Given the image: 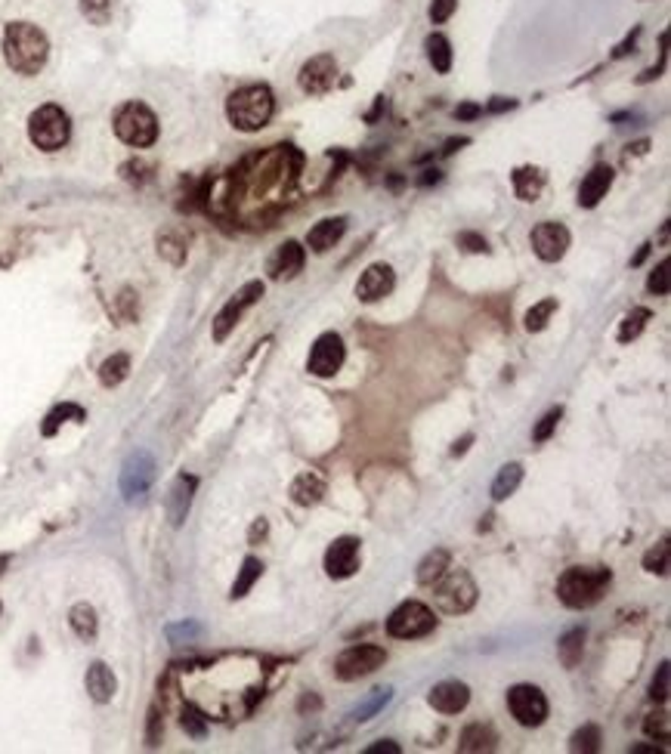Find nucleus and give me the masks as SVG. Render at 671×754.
I'll list each match as a JSON object with an SVG mask.
<instances>
[{
    "mask_svg": "<svg viewBox=\"0 0 671 754\" xmlns=\"http://www.w3.org/2000/svg\"><path fill=\"white\" fill-rule=\"evenodd\" d=\"M346 232V217H326L306 232V247L313 254H328Z\"/></svg>",
    "mask_w": 671,
    "mask_h": 754,
    "instance_id": "412c9836",
    "label": "nucleus"
},
{
    "mask_svg": "<svg viewBox=\"0 0 671 754\" xmlns=\"http://www.w3.org/2000/svg\"><path fill=\"white\" fill-rule=\"evenodd\" d=\"M508 708L514 714V720L520 727H541L548 720V699L539 686L532 683H517L508 690Z\"/></svg>",
    "mask_w": 671,
    "mask_h": 754,
    "instance_id": "1a4fd4ad",
    "label": "nucleus"
},
{
    "mask_svg": "<svg viewBox=\"0 0 671 754\" xmlns=\"http://www.w3.org/2000/svg\"><path fill=\"white\" fill-rule=\"evenodd\" d=\"M600 742H603V733L600 727H594V723H585L582 730H576V733L569 736V751H582V754H598L600 751Z\"/></svg>",
    "mask_w": 671,
    "mask_h": 754,
    "instance_id": "c9c22d12",
    "label": "nucleus"
},
{
    "mask_svg": "<svg viewBox=\"0 0 671 754\" xmlns=\"http://www.w3.org/2000/svg\"><path fill=\"white\" fill-rule=\"evenodd\" d=\"M155 479V461L149 451H133L131 458L124 461V470H121V492H124L127 501H137L149 492Z\"/></svg>",
    "mask_w": 671,
    "mask_h": 754,
    "instance_id": "2eb2a0df",
    "label": "nucleus"
},
{
    "mask_svg": "<svg viewBox=\"0 0 671 754\" xmlns=\"http://www.w3.org/2000/svg\"><path fill=\"white\" fill-rule=\"evenodd\" d=\"M668 662H662L659 668H656V674H653V683H650V699L653 702H666L668 699Z\"/></svg>",
    "mask_w": 671,
    "mask_h": 754,
    "instance_id": "c03bdc74",
    "label": "nucleus"
},
{
    "mask_svg": "<svg viewBox=\"0 0 671 754\" xmlns=\"http://www.w3.org/2000/svg\"><path fill=\"white\" fill-rule=\"evenodd\" d=\"M436 628V615L427 603L418 600H405L390 613L387 618V634L396 640H418L427 637Z\"/></svg>",
    "mask_w": 671,
    "mask_h": 754,
    "instance_id": "0eeeda50",
    "label": "nucleus"
},
{
    "mask_svg": "<svg viewBox=\"0 0 671 754\" xmlns=\"http://www.w3.org/2000/svg\"><path fill=\"white\" fill-rule=\"evenodd\" d=\"M431 587H433V603L446 615H464L477 603V585H473V578L464 569H446Z\"/></svg>",
    "mask_w": 671,
    "mask_h": 754,
    "instance_id": "39448f33",
    "label": "nucleus"
},
{
    "mask_svg": "<svg viewBox=\"0 0 671 754\" xmlns=\"http://www.w3.org/2000/svg\"><path fill=\"white\" fill-rule=\"evenodd\" d=\"M276 96L267 84H248L238 87L236 93L226 100V118L241 133H258L273 121Z\"/></svg>",
    "mask_w": 671,
    "mask_h": 754,
    "instance_id": "7ed1b4c3",
    "label": "nucleus"
},
{
    "mask_svg": "<svg viewBox=\"0 0 671 754\" xmlns=\"http://www.w3.org/2000/svg\"><path fill=\"white\" fill-rule=\"evenodd\" d=\"M613 177L616 170L609 168V164H598L588 177L582 179V186H579V208H598L603 198H607L609 186H613Z\"/></svg>",
    "mask_w": 671,
    "mask_h": 754,
    "instance_id": "6ab92c4d",
    "label": "nucleus"
},
{
    "mask_svg": "<svg viewBox=\"0 0 671 754\" xmlns=\"http://www.w3.org/2000/svg\"><path fill=\"white\" fill-rule=\"evenodd\" d=\"M50 41L32 22H10L4 28V59L22 78H34L47 65Z\"/></svg>",
    "mask_w": 671,
    "mask_h": 754,
    "instance_id": "f257e3e1",
    "label": "nucleus"
},
{
    "mask_svg": "<svg viewBox=\"0 0 671 754\" xmlns=\"http://www.w3.org/2000/svg\"><path fill=\"white\" fill-rule=\"evenodd\" d=\"M335 81H337V59L331 56V53H319V56L306 59V63L300 65L297 84L304 93L322 96L335 87Z\"/></svg>",
    "mask_w": 671,
    "mask_h": 754,
    "instance_id": "4468645a",
    "label": "nucleus"
},
{
    "mask_svg": "<svg viewBox=\"0 0 671 754\" xmlns=\"http://www.w3.org/2000/svg\"><path fill=\"white\" fill-rule=\"evenodd\" d=\"M390 699H394V690H390V686H378V690H372L365 696V702H359L356 708H353V720H359V723L372 720L374 714L390 702Z\"/></svg>",
    "mask_w": 671,
    "mask_h": 754,
    "instance_id": "473e14b6",
    "label": "nucleus"
},
{
    "mask_svg": "<svg viewBox=\"0 0 671 754\" xmlns=\"http://www.w3.org/2000/svg\"><path fill=\"white\" fill-rule=\"evenodd\" d=\"M647 254H650V245H644V247H640V251L635 254V260H631V266H640V263L647 260Z\"/></svg>",
    "mask_w": 671,
    "mask_h": 754,
    "instance_id": "680f3d73",
    "label": "nucleus"
},
{
    "mask_svg": "<svg viewBox=\"0 0 671 754\" xmlns=\"http://www.w3.org/2000/svg\"><path fill=\"white\" fill-rule=\"evenodd\" d=\"M653 319V313L647 306H635L628 315L622 319V325H619V343H631V341H637L640 334H644V328H647V322Z\"/></svg>",
    "mask_w": 671,
    "mask_h": 754,
    "instance_id": "72a5a7b5",
    "label": "nucleus"
},
{
    "mask_svg": "<svg viewBox=\"0 0 671 754\" xmlns=\"http://www.w3.org/2000/svg\"><path fill=\"white\" fill-rule=\"evenodd\" d=\"M644 569L647 572H656V575H666V572H668V538H662L653 550H647Z\"/></svg>",
    "mask_w": 671,
    "mask_h": 754,
    "instance_id": "a19ab883",
    "label": "nucleus"
},
{
    "mask_svg": "<svg viewBox=\"0 0 671 754\" xmlns=\"http://www.w3.org/2000/svg\"><path fill=\"white\" fill-rule=\"evenodd\" d=\"M467 142H471V140H467V137H458V140H449V142H446V149H442V155H452V152H455V149H458V146H467Z\"/></svg>",
    "mask_w": 671,
    "mask_h": 754,
    "instance_id": "13d9d810",
    "label": "nucleus"
},
{
    "mask_svg": "<svg viewBox=\"0 0 671 754\" xmlns=\"http://www.w3.org/2000/svg\"><path fill=\"white\" fill-rule=\"evenodd\" d=\"M585 652V628H569L567 634L557 640V659L563 668H576Z\"/></svg>",
    "mask_w": 671,
    "mask_h": 754,
    "instance_id": "cd10ccee",
    "label": "nucleus"
},
{
    "mask_svg": "<svg viewBox=\"0 0 671 754\" xmlns=\"http://www.w3.org/2000/svg\"><path fill=\"white\" fill-rule=\"evenodd\" d=\"M158 254L170 263H183L186 260V241L177 232H161L158 236Z\"/></svg>",
    "mask_w": 671,
    "mask_h": 754,
    "instance_id": "58836bf2",
    "label": "nucleus"
},
{
    "mask_svg": "<svg viewBox=\"0 0 671 754\" xmlns=\"http://www.w3.org/2000/svg\"><path fill=\"white\" fill-rule=\"evenodd\" d=\"M112 127H115V137L133 149H149L158 140V118L146 102H124L115 111Z\"/></svg>",
    "mask_w": 671,
    "mask_h": 754,
    "instance_id": "20e7f679",
    "label": "nucleus"
},
{
    "mask_svg": "<svg viewBox=\"0 0 671 754\" xmlns=\"http://www.w3.org/2000/svg\"><path fill=\"white\" fill-rule=\"evenodd\" d=\"M396 288V273L390 263H372L356 282V297L362 304H378Z\"/></svg>",
    "mask_w": 671,
    "mask_h": 754,
    "instance_id": "dca6fc26",
    "label": "nucleus"
},
{
    "mask_svg": "<svg viewBox=\"0 0 671 754\" xmlns=\"http://www.w3.org/2000/svg\"><path fill=\"white\" fill-rule=\"evenodd\" d=\"M644 733L650 736V739H656V742H668V714L666 711L647 714Z\"/></svg>",
    "mask_w": 671,
    "mask_h": 754,
    "instance_id": "37998d69",
    "label": "nucleus"
},
{
    "mask_svg": "<svg viewBox=\"0 0 671 754\" xmlns=\"http://www.w3.org/2000/svg\"><path fill=\"white\" fill-rule=\"evenodd\" d=\"M69 624H72L74 634L84 640V643H93L96 631H100V618H96V609L90 606V603H78V606H72Z\"/></svg>",
    "mask_w": 671,
    "mask_h": 754,
    "instance_id": "bb28decb",
    "label": "nucleus"
},
{
    "mask_svg": "<svg viewBox=\"0 0 671 754\" xmlns=\"http://www.w3.org/2000/svg\"><path fill=\"white\" fill-rule=\"evenodd\" d=\"M514 192L520 201H539L541 188H545V170L532 168V164H523V168L514 170Z\"/></svg>",
    "mask_w": 671,
    "mask_h": 754,
    "instance_id": "393cba45",
    "label": "nucleus"
},
{
    "mask_svg": "<svg viewBox=\"0 0 671 754\" xmlns=\"http://www.w3.org/2000/svg\"><path fill=\"white\" fill-rule=\"evenodd\" d=\"M87 414L81 405H72V402H63V405H56L47 418H44V424H41V433L44 436H53V433H59V427L65 424V420H84Z\"/></svg>",
    "mask_w": 671,
    "mask_h": 754,
    "instance_id": "f704fd0d",
    "label": "nucleus"
},
{
    "mask_svg": "<svg viewBox=\"0 0 671 754\" xmlns=\"http://www.w3.org/2000/svg\"><path fill=\"white\" fill-rule=\"evenodd\" d=\"M28 137L41 152H59L72 137V121L59 105H41L28 118Z\"/></svg>",
    "mask_w": 671,
    "mask_h": 754,
    "instance_id": "423d86ee",
    "label": "nucleus"
},
{
    "mask_svg": "<svg viewBox=\"0 0 671 754\" xmlns=\"http://www.w3.org/2000/svg\"><path fill=\"white\" fill-rule=\"evenodd\" d=\"M482 115V105L477 102H464V105H458L455 109V118L458 121H473V118H480Z\"/></svg>",
    "mask_w": 671,
    "mask_h": 754,
    "instance_id": "8fccbe9b",
    "label": "nucleus"
},
{
    "mask_svg": "<svg viewBox=\"0 0 671 754\" xmlns=\"http://www.w3.org/2000/svg\"><path fill=\"white\" fill-rule=\"evenodd\" d=\"M180 727L186 730L192 739H201L208 733V720H205V714L199 711L195 705H183V711H180Z\"/></svg>",
    "mask_w": 671,
    "mask_h": 754,
    "instance_id": "ea45409f",
    "label": "nucleus"
},
{
    "mask_svg": "<svg viewBox=\"0 0 671 754\" xmlns=\"http://www.w3.org/2000/svg\"><path fill=\"white\" fill-rule=\"evenodd\" d=\"M631 754H666V751L656 749V745H635V749H631Z\"/></svg>",
    "mask_w": 671,
    "mask_h": 754,
    "instance_id": "bf43d9fd",
    "label": "nucleus"
},
{
    "mask_svg": "<svg viewBox=\"0 0 671 754\" xmlns=\"http://www.w3.org/2000/svg\"><path fill=\"white\" fill-rule=\"evenodd\" d=\"M495 730L489 723H471V727L462 730V739H458V751L464 754H477V751H495Z\"/></svg>",
    "mask_w": 671,
    "mask_h": 754,
    "instance_id": "b1692460",
    "label": "nucleus"
},
{
    "mask_svg": "<svg viewBox=\"0 0 671 754\" xmlns=\"http://www.w3.org/2000/svg\"><path fill=\"white\" fill-rule=\"evenodd\" d=\"M87 692H90V699L93 702H112L115 699V692H118V681H115V674H112V668L105 665V662H93V665L87 668Z\"/></svg>",
    "mask_w": 671,
    "mask_h": 754,
    "instance_id": "5701e85b",
    "label": "nucleus"
},
{
    "mask_svg": "<svg viewBox=\"0 0 671 754\" xmlns=\"http://www.w3.org/2000/svg\"><path fill=\"white\" fill-rule=\"evenodd\" d=\"M304 263H306V247L300 245V241L288 238L273 251V257L267 263V273L273 282H291V278L304 269Z\"/></svg>",
    "mask_w": 671,
    "mask_h": 754,
    "instance_id": "f3484780",
    "label": "nucleus"
},
{
    "mask_svg": "<svg viewBox=\"0 0 671 754\" xmlns=\"http://www.w3.org/2000/svg\"><path fill=\"white\" fill-rule=\"evenodd\" d=\"M647 291L656 294V297H666L668 294V260H662L659 266L650 273V282H647Z\"/></svg>",
    "mask_w": 671,
    "mask_h": 754,
    "instance_id": "a18cd8bd",
    "label": "nucleus"
},
{
    "mask_svg": "<svg viewBox=\"0 0 671 754\" xmlns=\"http://www.w3.org/2000/svg\"><path fill=\"white\" fill-rule=\"evenodd\" d=\"M520 482H523V464H504L492 482V501H508L520 488Z\"/></svg>",
    "mask_w": 671,
    "mask_h": 754,
    "instance_id": "c85d7f7f",
    "label": "nucleus"
},
{
    "mask_svg": "<svg viewBox=\"0 0 671 754\" xmlns=\"http://www.w3.org/2000/svg\"><path fill=\"white\" fill-rule=\"evenodd\" d=\"M427 702L440 714H462L471 702V686L462 681H442L427 692Z\"/></svg>",
    "mask_w": 671,
    "mask_h": 754,
    "instance_id": "a211bd4d",
    "label": "nucleus"
},
{
    "mask_svg": "<svg viewBox=\"0 0 671 754\" xmlns=\"http://www.w3.org/2000/svg\"><path fill=\"white\" fill-rule=\"evenodd\" d=\"M131 374V356L127 353H115L100 365V383L102 387H118L121 381H127Z\"/></svg>",
    "mask_w": 671,
    "mask_h": 754,
    "instance_id": "7c9ffc66",
    "label": "nucleus"
},
{
    "mask_svg": "<svg viewBox=\"0 0 671 754\" xmlns=\"http://www.w3.org/2000/svg\"><path fill=\"white\" fill-rule=\"evenodd\" d=\"M115 4L118 0H78L81 13H84L87 22H93V25H109L112 13H115Z\"/></svg>",
    "mask_w": 671,
    "mask_h": 754,
    "instance_id": "4c0bfd02",
    "label": "nucleus"
},
{
    "mask_svg": "<svg viewBox=\"0 0 671 754\" xmlns=\"http://www.w3.org/2000/svg\"><path fill=\"white\" fill-rule=\"evenodd\" d=\"M267 532H269V526H267V519H254V526H251V535H248V538H251V545H258V541H263L267 538Z\"/></svg>",
    "mask_w": 671,
    "mask_h": 754,
    "instance_id": "864d4df0",
    "label": "nucleus"
},
{
    "mask_svg": "<svg viewBox=\"0 0 671 754\" xmlns=\"http://www.w3.org/2000/svg\"><path fill=\"white\" fill-rule=\"evenodd\" d=\"M424 47H427V59H431L433 72L449 74V69H452V44H449V37L440 34V32H433L424 41Z\"/></svg>",
    "mask_w": 671,
    "mask_h": 754,
    "instance_id": "c756f323",
    "label": "nucleus"
},
{
    "mask_svg": "<svg viewBox=\"0 0 671 754\" xmlns=\"http://www.w3.org/2000/svg\"><path fill=\"white\" fill-rule=\"evenodd\" d=\"M458 245H462L464 251H471V254H486L489 251L486 238L477 236V232H462V236H458Z\"/></svg>",
    "mask_w": 671,
    "mask_h": 754,
    "instance_id": "49530a36",
    "label": "nucleus"
},
{
    "mask_svg": "<svg viewBox=\"0 0 671 754\" xmlns=\"http://www.w3.org/2000/svg\"><path fill=\"white\" fill-rule=\"evenodd\" d=\"M199 631H201L199 624H192V622H190V624H177V628H168V634H170L173 643H180V640H190V637H195V634H199Z\"/></svg>",
    "mask_w": 671,
    "mask_h": 754,
    "instance_id": "de8ad7c7",
    "label": "nucleus"
},
{
    "mask_svg": "<svg viewBox=\"0 0 671 754\" xmlns=\"http://www.w3.org/2000/svg\"><path fill=\"white\" fill-rule=\"evenodd\" d=\"M431 183H440V170H424V177H421V186H431Z\"/></svg>",
    "mask_w": 671,
    "mask_h": 754,
    "instance_id": "052dcab7",
    "label": "nucleus"
},
{
    "mask_svg": "<svg viewBox=\"0 0 671 754\" xmlns=\"http://www.w3.org/2000/svg\"><path fill=\"white\" fill-rule=\"evenodd\" d=\"M384 662H387V652H384L381 646H372V643L350 646V650H344L335 659V677L344 683L362 681V677H368L378 668H384Z\"/></svg>",
    "mask_w": 671,
    "mask_h": 754,
    "instance_id": "6e6552de",
    "label": "nucleus"
},
{
    "mask_svg": "<svg viewBox=\"0 0 671 754\" xmlns=\"http://www.w3.org/2000/svg\"><path fill=\"white\" fill-rule=\"evenodd\" d=\"M449 563H452V554L446 547H433L431 554L424 556V560L418 563V572H414V578H418V585H424V587H431L436 578L442 575V572L449 569Z\"/></svg>",
    "mask_w": 671,
    "mask_h": 754,
    "instance_id": "a878e982",
    "label": "nucleus"
},
{
    "mask_svg": "<svg viewBox=\"0 0 671 754\" xmlns=\"http://www.w3.org/2000/svg\"><path fill=\"white\" fill-rule=\"evenodd\" d=\"M326 477L316 470H304L297 473L291 482V501L297 504V508H316V504L326 498Z\"/></svg>",
    "mask_w": 671,
    "mask_h": 754,
    "instance_id": "4be33fe9",
    "label": "nucleus"
},
{
    "mask_svg": "<svg viewBox=\"0 0 671 754\" xmlns=\"http://www.w3.org/2000/svg\"><path fill=\"white\" fill-rule=\"evenodd\" d=\"M263 297V282H248V285H241V288L236 291V297H229L226 300V306L217 313V319H214V341L217 343H223L226 337L232 334V328L241 322V315H245V309H251L258 300Z\"/></svg>",
    "mask_w": 671,
    "mask_h": 754,
    "instance_id": "9d476101",
    "label": "nucleus"
},
{
    "mask_svg": "<svg viewBox=\"0 0 671 754\" xmlns=\"http://www.w3.org/2000/svg\"><path fill=\"white\" fill-rule=\"evenodd\" d=\"M560 418H563V405H557V409H551V411L545 414V418L539 420V424H535V430H532V442H548V440H551L557 424H560Z\"/></svg>",
    "mask_w": 671,
    "mask_h": 754,
    "instance_id": "79ce46f5",
    "label": "nucleus"
},
{
    "mask_svg": "<svg viewBox=\"0 0 671 754\" xmlns=\"http://www.w3.org/2000/svg\"><path fill=\"white\" fill-rule=\"evenodd\" d=\"M384 111H387V100H384V96H378V102H374V109L365 115V121H368V124H374V121H378V118L384 115Z\"/></svg>",
    "mask_w": 671,
    "mask_h": 754,
    "instance_id": "5fc2aeb1",
    "label": "nucleus"
},
{
    "mask_svg": "<svg viewBox=\"0 0 671 754\" xmlns=\"http://www.w3.org/2000/svg\"><path fill=\"white\" fill-rule=\"evenodd\" d=\"M365 754H399V745L394 739H381V742H374L372 749H365Z\"/></svg>",
    "mask_w": 671,
    "mask_h": 754,
    "instance_id": "603ef678",
    "label": "nucleus"
},
{
    "mask_svg": "<svg viewBox=\"0 0 671 754\" xmlns=\"http://www.w3.org/2000/svg\"><path fill=\"white\" fill-rule=\"evenodd\" d=\"M359 563H362V541L353 538V535H344V538H337L326 550V575L335 578V582L356 575Z\"/></svg>",
    "mask_w": 671,
    "mask_h": 754,
    "instance_id": "ddd939ff",
    "label": "nucleus"
},
{
    "mask_svg": "<svg viewBox=\"0 0 671 754\" xmlns=\"http://www.w3.org/2000/svg\"><path fill=\"white\" fill-rule=\"evenodd\" d=\"M532 251H535V257L539 260H545V263H557V260H563L567 257V251H569V229L563 223H554V220H545V223H539L532 229Z\"/></svg>",
    "mask_w": 671,
    "mask_h": 754,
    "instance_id": "f8f14e48",
    "label": "nucleus"
},
{
    "mask_svg": "<svg viewBox=\"0 0 671 754\" xmlns=\"http://www.w3.org/2000/svg\"><path fill=\"white\" fill-rule=\"evenodd\" d=\"M158 739H161V714H158V708L149 711V745H158Z\"/></svg>",
    "mask_w": 671,
    "mask_h": 754,
    "instance_id": "09e8293b",
    "label": "nucleus"
},
{
    "mask_svg": "<svg viewBox=\"0 0 671 754\" xmlns=\"http://www.w3.org/2000/svg\"><path fill=\"white\" fill-rule=\"evenodd\" d=\"M511 109H517V100H504V96H495V100L486 105V111H492V115H501V111H511Z\"/></svg>",
    "mask_w": 671,
    "mask_h": 754,
    "instance_id": "3c124183",
    "label": "nucleus"
},
{
    "mask_svg": "<svg viewBox=\"0 0 671 754\" xmlns=\"http://www.w3.org/2000/svg\"><path fill=\"white\" fill-rule=\"evenodd\" d=\"M260 575H263V563L258 560V556H245V563H241L238 578H236V585H232L229 597H232V600H241L248 591H251L254 585H258Z\"/></svg>",
    "mask_w": 671,
    "mask_h": 754,
    "instance_id": "2f4dec72",
    "label": "nucleus"
},
{
    "mask_svg": "<svg viewBox=\"0 0 671 754\" xmlns=\"http://www.w3.org/2000/svg\"><path fill=\"white\" fill-rule=\"evenodd\" d=\"M344 359H346L344 337L335 334V331H326V334L316 337L310 359H306V372L316 377H335L344 368Z\"/></svg>",
    "mask_w": 671,
    "mask_h": 754,
    "instance_id": "9b49d317",
    "label": "nucleus"
},
{
    "mask_svg": "<svg viewBox=\"0 0 671 754\" xmlns=\"http://www.w3.org/2000/svg\"><path fill=\"white\" fill-rule=\"evenodd\" d=\"M637 34H640V28H635V32H631V37H628V41H625V44H622V47H619V50H616V53H613V56H616V59H622V56H625V53H628L631 47H635V41H637Z\"/></svg>",
    "mask_w": 671,
    "mask_h": 754,
    "instance_id": "6e6d98bb",
    "label": "nucleus"
},
{
    "mask_svg": "<svg viewBox=\"0 0 671 754\" xmlns=\"http://www.w3.org/2000/svg\"><path fill=\"white\" fill-rule=\"evenodd\" d=\"M471 442H473V436H471V433H467V436H464V440H462V442H455V449H452V458H458V455H464V451H467V446H471Z\"/></svg>",
    "mask_w": 671,
    "mask_h": 754,
    "instance_id": "4d7b16f0",
    "label": "nucleus"
},
{
    "mask_svg": "<svg viewBox=\"0 0 671 754\" xmlns=\"http://www.w3.org/2000/svg\"><path fill=\"white\" fill-rule=\"evenodd\" d=\"M613 585V572L607 566H569L557 578V600L567 609H591L603 600Z\"/></svg>",
    "mask_w": 671,
    "mask_h": 754,
    "instance_id": "f03ea898",
    "label": "nucleus"
},
{
    "mask_svg": "<svg viewBox=\"0 0 671 754\" xmlns=\"http://www.w3.org/2000/svg\"><path fill=\"white\" fill-rule=\"evenodd\" d=\"M195 488H199V479L190 477V473H180V477L173 479L170 495H168V519H170V526H183V519H186V514H190V508H192Z\"/></svg>",
    "mask_w": 671,
    "mask_h": 754,
    "instance_id": "aec40b11",
    "label": "nucleus"
},
{
    "mask_svg": "<svg viewBox=\"0 0 671 754\" xmlns=\"http://www.w3.org/2000/svg\"><path fill=\"white\" fill-rule=\"evenodd\" d=\"M554 313H557V297H545L541 304H535L523 319L526 331H530V334H535V331H545Z\"/></svg>",
    "mask_w": 671,
    "mask_h": 754,
    "instance_id": "e433bc0d",
    "label": "nucleus"
}]
</instances>
